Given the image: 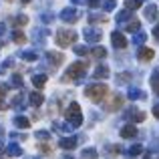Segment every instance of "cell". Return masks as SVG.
Returning <instances> with one entry per match:
<instances>
[{"mask_svg":"<svg viewBox=\"0 0 159 159\" xmlns=\"http://www.w3.org/2000/svg\"><path fill=\"white\" fill-rule=\"evenodd\" d=\"M85 95H87V99H91V101H95V103H101L103 99L109 95V87L107 85H103V83H97V85H89L85 89Z\"/></svg>","mask_w":159,"mask_h":159,"instance_id":"6da1fadb","label":"cell"},{"mask_svg":"<svg viewBox=\"0 0 159 159\" xmlns=\"http://www.w3.org/2000/svg\"><path fill=\"white\" fill-rule=\"evenodd\" d=\"M87 70V62H73V65L66 69L65 77H62V83H70V81H81L85 77Z\"/></svg>","mask_w":159,"mask_h":159,"instance_id":"7a4b0ae2","label":"cell"},{"mask_svg":"<svg viewBox=\"0 0 159 159\" xmlns=\"http://www.w3.org/2000/svg\"><path fill=\"white\" fill-rule=\"evenodd\" d=\"M65 119L69 121V125H73L75 129L81 127V125H83V113H81V107H79V103H70V105L66 107Z\"/></svg>","mask_w":159,"mask_h":159,"instance_id":"3957f363","label":"cell"},{"mask_svg":"<svg viewBox=\"0 0 159 159\" xmlns=\"http://www.w3.org/2000/svg\"><path fill=\"white\" fill-rule=\"evenodd\" d=\"M75 40H77V32H75V30H66V28H62V30L57 32V44L62 47V48L70 47Z\"/></svg>","mask_w":159,"mask_h":159,"instance_id":"277c9868","label":"cell"},{"mask_svg":"<svg viewBox=\"0 0 159 159\" xmlns=\"http://www.w3.org/2000/svg\"><path fill=\"white\" fill-rule=\"evenodd\" d=\"M123 103H125L123 95L121 93H113L111 97H109V101L105 103V109L107 111H119V109L123 107Z\"/></svg>","mask_w":159,"mask_h":159,"instance_id":"5b68a950","label":"cell"},{"mask_svg":"<svg viewBox=\"0 0 159 159\" xmlns=\"http://www.w3.org/2000/svg\"><path fill=\"white\" fill-rule=\"evenodd\" d=\"M61 20H65V22H77L79 20V10L77 8H65V10L61 12Z\"/></svg>","mask_w":159,"mask_h":159,"instance_id":"8992f818","label":"cell"},{"mask_svg":"<svg viewBox=\"0 0 159 159\" xmlns=\"http://www.w3.org/2000/svg\"><path fill=\"white\" fill-rule=\"evenodd\" d=\"M125 117H127L129 121H133V123H141V121H145V113L139 111V109H135V107L129 109V111L125 113Z\"/></svg>","mask_w":159,"mask_h":159,"instance_id":"52a82bcc","label":"cell"},{"mask_svg":"<svg viewBox=\"0 0 159 159\" xmlns=\"http://www.w3.org/2000/svg\"><path fill=\"white\" fill-rule=\"evenodd\" d=\"M111 40H113V47L115 48H125L127 47V39H125V34H121L119 30H115L111 34Z\"/></svg>","mask_w":159,"mask_h":159,"instance_id":"ba28073f","label":"cell"},{"mask_svg":"<svg viewBox=\"0 0 159 159\" xmlns=\"http://www.w3.org/2000/svg\"><path fill=\"white\" fill-rule=\"evenodd\" d=\"M85 39H87V43H99L101 40V30H97V28H85Z\"/></svg>","mask_w":159,"mask_h":159,"instance_id":"9c48e42d","label":"cell"},{"mask_svg":"<svg viewBox=\"0 0 159 159\" xmlns=\"http://www.w3.org/2000/svg\"><path fill=\"white\" fill-rule=\"evenodd\" d=\"M47 58L51 61L52 66H58V65H62V61H65V54H62V52H57V51H48L47 52Z\"/></svg>","mask_w":159,"mask_h":159,"instance_id":"30bf717a","label":"cell"},{"mask_svg":"<svg viewBox=\"0 0 159 159\" xmlns=\"http://www.w3.org/2000/svg\"><path fill=\"white\" fill-rule=\"evenodd\" d=\"M58 145H61L62 149H75L79 145V139L77 137H62V139L58 141Z\"/></svg>","mask_w":159,"mask_h":159,"instance_id":"8fae6325","label":"cell"},{"mask_svg":"<svg viewBox=\"0 0 159 159\" xmlns=\"http://www.w3.org/2000/svg\"><path fill=\"white\" fill-rule=\"evenodd\" d=\"M121 137H123V139H133V137H137V127L135 125H125V127L121 129Z\"/></svg>","mask_w":159,"mask_h":159,"instance_id":"7c38bea8","label":"cell"},{"mask_svg":"<svg viewBox=\"0 0 159 159\" xmlns=\"http://www.w3.org/2000/svg\"><path fill=\"white\" fill-rule=\"evenodd\" d=\"M28 103H30L32 107H40V105L44 103V97H43V93H39V91L30 93V95H28Z\"/></svg>","mask_w":159,"mask_h":159,"instance_id":"4fadbf2b","label":"cell"},{"mask_svg":"<svg viewBox=\"0 0 159 159\" xmlns=\"http://www.w3.org/2000/svg\"><path fill=\"white\" fill-rule=\"evenodd\" d=\"M137 57H139V61H151V58L155 57V52H153L151 48H147V47H141L139 52H137Z\"/></svg>","mask_w":159,"mask_h":159,"instance_id":"5bb4252c","label":"cell"},{"mask_svg":"<svg viewBox=\"0 0 159 159\" xmlns=\"http://www.w3.org/2000/svg\"><path fill=\"white\" fill-rule=\"evenodd\" d=\"M93 77H95V79H107V77H109V66H105V65H99L97 69H95Z\"/></svg>","mask_w":159,"mask_h":159,"instance_id":"9a60e30c","label":"cell"},{"mask_svg":"<svg viewBox=\"0 0 159 159\" xmlns=\"http://www.w3.org/2000/svg\"><path fill=\"white\" fill-rule=\"evenodd\" d=\"M145 18H147V20H157V6H155V4L145 6Z\"/></svg>","mask_w":159,"mask_h":159,"instance_id":"2e32d148","label":"cell"},{"mask_svg":"<svg viewBox=\"0 0 159 159\" xmlns=\"http://www.w3.org/2000/svg\"><path fill=\"white\" fill-rule=\"evenodd\" d=\"M14 125H16L18 129H28V127H30V121H28L26 117L18 115V117H14Z\"/></svg>","mask_w":159,"mask_h":159,"instance_id":"e0dca14e","label":"cell"},{"mask_svg":"<svg viewBox=\"0 0 159 159\" xmlns=\"http://www.w3.org/2000/svg\"><path fill=\"white\" fill-rule=\"evenodd\" d=\"M6 153H8V155H12V157H20V155H22V149H20L16 143H10L6 147Z\"/></svg>","mask_w":159,"mask_h":159,"instance_id":"ac0fdd59","label":"cell"},{"mask_svg":"<svg viewBox=\"0 0 159 159\" xmlns=\"http://www.w3.org/2000/svg\"><path fill=\"white\" fill-rule=\"evenodd\" d=\"M32 85H34L36 89H43V87L47 85V77H44V75H34V77H32Z\"/></svg>","mask_w":159,"mask_h":159,"instance_id":"d6986e66","label":"cell"},{"mask_svg":"<svg viewBox=\"0 0 159 159\" xmlns=\"http://www.w3.org/2000/svg\"><path fill=\"white\" fill-rule=\"evenodd\" d=\"M22 103H24V93H18V95H16V97L10 101V107H14V109H22V107H24Z\"/></svg>","mask_w":159,"mask_h":159,"instance_id":"ffe728a7","label":"cell"},{"mask_svg":"<svg viewBox=\"0 0 159 159\" xmlns=\"http://www.w3.org/2000/svg\"><path fill=\"white\" fill-rule=\"evenodd\" d=\"M127 97L131 99V101H137V99H145V93H143V91H139V89H129Z\"/></svg>","mask_w":159,"mask_h":159,"instance_id":"44dd1931","label":"cell"},{"mask_svg":"<svg viewBox=\"0 0 159 159\" xmlns=\"http://www.w3.org/2000/svg\"><path fill=\"white\" fill-rule=\"evenodd\" d=\"M141 4H143V0H125V8L127 10H137V8H141Z\"/></svg>","mask_w":159,"mask_h":159,"instance_id":"7402d4cb","label":"cell"},{"mask_svg":"<svg viewBox=\"0 0 159 159\" xmlns=\"http://www.w3.org/2000/svg\"><path fill=\"white\" fill-rule=\"evenodd\" d=\"M127 20H133V18H131V10L125 8V10H121L119 14H117V22H127Z\"/></svg>","mask_w":159,"mask_h":159,"instance_id":"603a6c76","label":"cell"},{"mask_svg":"<svg viewBox=\"0 0 159 159\" xmlns=\"http://www.w3.org/2000/svg\"><path fill=\"white\" fill-rule=\"evenodd\" d=\"M139 28H141V22L133 18V20H129V24L125 26V30H129V32H139Z\"/></svg>","mask_w":159,"mask_h":159,"instance_id":"cb8c5ba5","label":"cell"},{"mask_svg":"<svg viewBox=\"0 0 159 159\" xmlns=\"http://www.w3.org/2000/svg\"><path fill=\"white\" fill-rule=\"evenodd\" d=\"M151 87H153V91L159 95V69L153 70V77H151Z\"/></svg>","mask_w":159,"mask_h":159,"instance_id":"d4e9b609","label":"cell"},{"mask_svg":"<svg viewBox=\"0 0 159 159\" xmlns=\"http://www.w3.org/2000/svg\"><path fill=\"white\" fill-rule=\"evenodd\" d=\"M91 57H95V58H105L107 57V51L103 47H95L93 51H91Z\"/></svg>","mask_w":159,"mask_h":159,"instance_id":"484cf974","label":"cell"},{"mask_svg":"<svg viewBox=\"0 0 159 159\" xmlns=\"http://www.w3.org/2000/svg\"><path fill=\"white\" fill-rule=\"evenodd\" d=\"M145 40H147V34H145V32H143V30H139V32H135V39H133V43H135V44H139V47H141V44H143V43H145Z\"/></svg>","mask_w":159,"mask_h":159,"instance_id":"4316f807","label":"cell"},{"mask_svg":"<svg viewBox=\"0 0 159 159\" xmlns=\"http://www.w3.org/2000/svg\"><path fill=\"white\" fill-rule=\"evenodd\" d=\"M12 40H14V43H18V44H22L24 40H26V36H24V32L14 30V32H12Z\"/></svg>","mask_w":159,"mask_h":159,"instance_id":"83f0119b","label":"cell"},{"mask_svg":"<svg viewBox=\"0 0 159 159\" xmlns=\"http://www.w3.org/2000/svg\"><path fill=\"white\" fill-rule=\"evenodd\" d=\"M89 22H107V16L105 14H89Z\"/></svg>","mask_w":159,"mask_h":159,"instance_id":"f1b7e54d","label":"cell"},{"mask_svg":"<svg viewBox=\"0 0 159 159\" xmlns=\"http://www.w3.org/2000/svg\"><path fill=\"white\" fill-rule=\"evenodd\" d=\"M20 57H22L24 61H28V62H34V61H36V52H34V51H24Z\"/></svg>","mask_w":159,"mask_h":159,"instance_id":"f546056e","label":"cell"},{"mask_svg":"<svg viewBox=\"0 0 159 159\" xmlns=\"http://www.w3.org/2000/svg\"><path fill=\"white\" fill-rule=\"evenodd\" d=\"M75 54H79V57H85V54H89V48L87 47H83V44H75Z\"/></svg>","mask_w":159,"mask_h":159,"instance_id":"4dcf8cb0","label":"cell"},{"mask_svg":"<svg viewBox=\"0 0 159 159\" xmlns=\"http://www.w3.org/2000/svg\"><path fill=\"white\" fill-rule=\"evenodd\" d=\"M4 97H6V85H0V111L6 109V105H4Z\"/></svg>","mask_w":159,"mask_h":159,"instance_id":"1f68e13d","label":"cell"},{"mask_svg":"<svg viewBox=\"0 0 159 159\" xmlns=\"http://www.w3.org/2000/svg\"><path fill=\"white\" fill-rule=\"evenodd\" d=\"M83 157L85 159H97V151H95V149H85V151H83Z\"/></svg>","mask_w":159,"mask_h":159,"instance_id":"d6a6232c","label":"cell"},{"mask_svg":"<svg viewBox=\"0 0 159 159\" xmlns=\"http://www.w3.org/2000/svg\"><path fill=\"white\" fill-rule=\"evenodd\" d=\"M141 151H143V147H141V145H133V147H129V155H133V157H135V155H141Z\"/></svg>","mask_w":159,"mask_h":159,"instance_id":"836d02e7","label":"cell"},{"mask_svg":"<svg viewBox=\"0 0 159 159\" xmlns=\"http://www.w3.org/2000/svg\"><path fill=\"white\" fill-rule=\"evenodd\" d=\"M26 22H28V16H24V14H20V16H16V18H14L16 26H24Z\"/></svg>","mask_w":159,"mask_h":159,"instance_id":"e575fe53","label":"cell"},{"mask_svg":"<svg viewBox=\"0 0 159 159\" xmlns=\"http://www.w3.org/2000/svg\"><path fill=\"white\" fill-rule=\"evenodd\" d=\"M10 83H12L14 87H18V89H20V87H22V77H20V75H12Z\"/></svg>","mask_w":159,"mask_h":159,"instance_id":"d590c367","label":"cell"},{"mask_svg":"<svg viewBox=\"0 0 159 159\" xmlns=\"http://www.w3.org/2000/svg\"><path fill=\"white\" fill-rule=\"evenodd\" d=\"M113 8H115V0H105V2H103V10L105 12H111Z\"/></svg>","mask_w":159,"mask_h":159,"instance_id":"8d00e7d4","label":"cell"},{"mask_svg":"<svg viewBox=\"0 0 159 159\" xmlns=\"http://www.w3.org/2000/svg\"><path fill=\"white\" fill-rule=\"evenodd\" d=\"M48 137H51V133H48V131H36V139H44V141H47Z\"/></svg>","mask_w":159,"mask_h":159,"instance_id":"74e56055","label":"cell"},{"mask_svg":"<svg viewBox=\"0 0 159 159\" xmlns=\"http://www.w3.org/2000/svg\"><path fill=\"white\" fill-rule=\"evenodd\" d=\"M107 151H111L113 155H115V153H119V151H121V147H119V145H113V147H107Z\"/></svg>","mask_w":159,"mask_h":159,"instance_id":"f35d334b","label":"cell"},{"mask_svg":"<svg viewBox=\"0 0 159 159\" xmlns=\"http://www.w3.org/2000/svg\"><path fill=\"white\" fill-rule=\"evenodd\" d=\"M153 36H155V40H157V43H159V20H157L155 28H153Z\"/></svg>","mask_w":159,"mask_h":159,"instance_id":"ab89813d","label":"cell"},{"mask_svg":"<svg viewBox=\"0 0 159 159\" xmlns=\"http://www.w3.org/2000/svg\"><path fill=\"white\" fill-rule=\"evenodd\" d=\"M87 2H89V6H91V8H97L99 4H101V0H87Z\"/></svg>","mask_w":159,"mask_h":159,"instance_id":"60d3db41","label":"cell"},{"mask_svg":"<svg viewBox=\"0 0 159 159\" xmlns=\"http://www.w3.org/2000/svg\"><path fill=\"white\" fill-rule=\"evenodd\" d=\"M129 77H131V75H127V73H125V75H119V79H117V81H119V83H125V81H129Z\"/></svg>","mask_w":159,"mask_h":159,"instance_id":"b9f144b4","label":"cell"},{"mask_svg":"<svg viewBox=\"0 0 159 159\" xmlns=\"http://www.w3.org/2000/svg\"><path fill=\"white\" fill-rule=\"evenodd\" d=\"M39 147H40V151H44V153H48V151H51V147H48V145H39Z\"/></svg>","mask_w":159,"mask_h":159,"instance_id":"7bdbcfd3","label":"cell"},{"mask_svg":"<svg viewBox=\"0 0 159 159\" xmlns=\"http://www.w3.org/2000/svg\"><path fill=\"white\" fill-rule=\"evenodd\" d=\"M8 66H12V61H10V58H8V61H6V62H4V65H2V70H6Z\"/></svg>","mask_w":159,"mask_h":159,"instance_id":"ee69618b","label":"cell"},{"mask_svg":"<svg viewBox=\"0 0 159 159\" xmlns=\"http://www.w3.org/2000/svg\"><path fill=\"white\" fill-rule=\"evenodd\" d=\"M153 115H155V117H157V119H159V103H157V105H155V107H153Z\"/></svg>","mask_w":159,"mask_h":159,"instance_id":"f6af8a7d","label":"cell"},{"mask_svg":"<svg viewBox=\"0 0 159 159\" xmlns=\"http://www.w3.org/2000/svg\"><path fill=\"white\" fill-rule=\"evenodd\" d=\"M43 20H44V22H51L52 16H51V14H44V16H43Z\"/></svg>","mask_w":159,"mask_h":159,"instance_id":"bcb514c9","label":"cell"},{"mask_svg":"<svg viewBox=\"0 0 159 159\" xmlns=\"http://www.w3.org/2000/svg\"><path fill=\"white\" fill-rule=\"evenodd\" d=\"M4 32H6V26H4V24H2V22H0V36H2V34H4Z\"/></svg>","mask_w":159,"mask_h":159,"instance_id":"7dc6e473","label":"cell"},{"mask_svg":"<svg viewBox=\"0 0 159 159\" xmlns=\"http://www.w3.org/2000/svg\"><path fill=\"white\" fill-rule=\"evenodd\" d=\"M73 2H75V4H83V2H85V0H73Z\"/></svg>","mask_w":159,"mask_h":159,"instance_id":"c3c4849f","label":"cell"},{"mask_svg":"<svg viewBox=\"0 0 159 159\" xmlns=\"http://www.w3.org/2000/svg\"><path fill=\"white\" fill-rule=\"evenodd\" d=\"M28 2H30V0H22V4H28Z\"/></svg>","mask_w":159,"mask_h":159,"instance_id":"681fc988","label":"cell"},{"mask_svg":"<svg viewBox=\"0 0 159 159\" xmlns=\"http://www.w3.org/2000/svg\"><path fill=\"white\" fill-rule=\"evenodd\" d=\"M0 155H2V147H0Z\"/></svg>","mask_w":159,"mask_h":159,"instance_id":"f907efd6","label":"cell"},{"mask_svg":"<svg viewBox=\"0 0 159 159\" xmlns=\"http://www.w3.org/2000/svg\"><path fill=\"white\" fill-rule=\"evenodd\" d=\"M6 2H12V0H6Z\"/></svg>","mask_w":159,"mask_h":159,"instance_id":"816d5d0a","label":"cell"},{"mask_svg":"<svg viewBox=\"0 0 159 159\" xmlns=\"http://www.w3.org/2000/svg\"><path fill=\"white\" fill-rule=\"evenodd\" d=\"M66 159H70V157H66Z\"/></svg>","mask_w":159,"mask_h":159,"instance_id":"f5cc1de1","label":"cell"}]
</instances>
